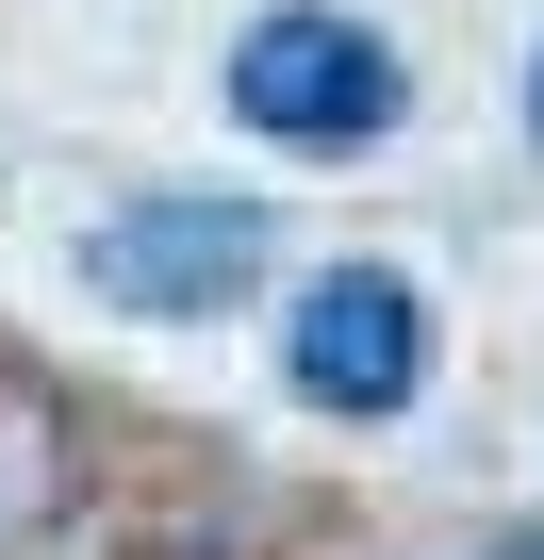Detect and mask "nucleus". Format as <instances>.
<instances>
[{
    "mask_svg": "<svg viewBox=\"0 0 544 560\" xmlns=\"http://www.w3.org/2000/svg\"><path fill=\"white\" fill-rule=\"evenodd\" d=\"M231 116L281 132V149H347V132L396 116V50L363 18H331V0H281V18H247V50H231Z\"/></svg>",
    "mask_w": 544,
    "mask_h": 560,
    "instance_id": "f257e3e1",
    "label": "nucleus"
},
{
    "mask_svg": "<svg viewBox=\"0 0 544 560\" xmlns=\"http://www.w3.org/2000/svg\"><path fill=\"white\" fill-rule=\"evenodd\" d=\"M83 280L116 314H215V298L264 280V214L247 198H116L83 231Z\"/></svg>",
    "mask_w": 544,
    "mask_h": 560,
    "instance_id": "f03ea898",
    "label": "nucleus"
},
{
    "mask_svg": "<svg viewBox=\"0 0 544 560\" xmlns=\"http://www.w3.org/2000/svg\"><path fill=\"white\" fill-rule=\"evenodd\" d=\"M298 396L314 412H396L413 380H429V314H413V280L396 264H331L314 298H298Z\"/></svg>",
    "mask_w": 544,
    "mask_h": 560,
    "instance_id": "7ed1b4c3",
    "label": "nucleus"
},
{
    "mask_svg": "<svg viewBox=\"0 0 544 560\" xmlns=\"http://www.w3.org/2000/svg\"><path fill=\"white\" fill-rule=\"evenodd\" d=\"M528 116H544V83H528Z\"/></svg>",
    "mask_w": 544,
    "mask_h": 560,
    "instance_id": "20e7f679",
    "label": "nucleus"
},
{
    "mask_svg": "<svg viewBox=\"0 0 544 560\" xmlns=\"http://www.w3.org/2000/svg\"><path fill=\"white\" fill-rule=\"evenodd\" d=\"M511 560H544V544H511Z\"/></svg>",
    "mask_w": 544,
    "mask_h": 560,
    "instance_id": "39448f33",
    "label": "nucleus"
}]
</instances>
